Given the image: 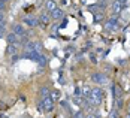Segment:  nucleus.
<instances>
[{
  "mask_svg": "<svg viewBox=\"0 0 130 118\" xmlns=\"http://www.w3.org/2000/svg\"><path fill=\"white\" fill-rule=\"evenodd\" d=\"M90 91H91V88H88L87 85H84V87L81 88V97H82V99H88V97H90Z\"/></svg>",
  "mask_w": 130,
  "mask_h": 118,
  "instance_id": "obj_14",
  "label": "nucleus"
},
{
  "mask_svg": "<svg viewBox=\"0 0 130 118\" xmlns=\"http://www.w3.org/2000/svg\"><path fill=\"white\" fill-rule=\"evenodd\" d=\"M38 111L39 112H45L43 111V105H42V100H39V103H38Z\"/></svg>",
  "mask_w": 130,
  "mask_h": 118,
  "instance_id": "obj_23",
  "label": "nucleus"
},
{
  "mask_svg": "<svg viewBox=\"0 0 130 118\" xmlns=\"http://www.w3.org/2000/svg\"><path fill=\"white\" fill-rule=\"evenodd\" d=\"M118 27H120V21H118L117 15H112L105 21V28L109 31H115V30H118Z\"/></svg>",
  "mask_w": 130,
  "mask_h": 118,
  "instance_id": "obj_2",
  "label": "nucleus"
},
{
  "mask_svg": "<svg viewBox=\"0 0 130 118\" xmlns=\"http://www.w3.org/2000/svg\"><path fill=\"white\" fill-rule=\"evenodd\" d=\"M50 15H51V20H54V21H58V20H61V18L64 16V12H63L60 8H57V9H54Z\"/></svg>",
  "mask_w": 130,
  "mask_h": 118,
  "instance_id": "obj_9",
  "label": "nucleus"
},
{
  "mask_svg": "<svg viewBox=\"0 0 130 118\" xmlns=\"http://www.w3.org/2000/svg\"><path fill=\"white\" fill-rule=\"evenodd\" d=\"M23 23H24L27 27H30V28H35V27L39 26L38 16H35V15H31V13H27V15L23 16Z\"/></svg>",
  "mask_w": 130,
  "mask_h": 118,
  "instance_id": "obj_4",
  "label": "nucleus"
},
{
  "mask_svg": "<svg viewBox=\"0 0 130 118\" xmlns=\"http://www.w3.org/2000/svg\"><path fill=\"white\" fill-rule=\"evenodd\" d=\"M127 6H124V5H121L120 2H117V0H114L112 3H111V9H112V15H120V13L123 12L124 9H126Z\"/></svg>",
  "mask_w": 130,
  "mask_h": 118,
  "instance_id": "obj_7",
  "label": "nucleus"
},
{
  "mask_svg": "<svg viewBox=\"0 0 130 118\" xmlns=\"http://www.w3.org/2000/svg\"><path fill=\"white\" fill-rule=\"evenodd\" d=\"M36 63H38V64H39L40 67H43V66H46V63H48V58H46V57H45L43 54H40L39 58L36 60Z\"/></svg>",
  "mask_w": 130,
  "mask_h": 118,
  "instance_id": "obj_15",
  "label": "nucleus"
},
{
  "mask_svg": "<svg viewBox=\"0 0 130 118\" xmlns=\"http://www.w3.org/2000/svg\"><path fill=\"white\" fill-rule=\"evenodd\" d=\"M38 20H39V26L42 27V28H46V27L50 26V21H51V15H50V12H42L39 13V16H38Z\"/></svg>",
  "mask_w": 130,
  "mask_h": 118,
  "instance_id": "obj_5",
  "label": "nucleus"
},
{
  "mask_svg": "<svg viewBox=\"0 0 130 118\" xmlns=\"http://www.w3.org/2000/svg\"><path fill=\"white\" fill-rule=\"evenodd\" d=\"M40 94H42V97L50 96V90H48V87H46V85H43V87L40 88Z\"/></svg>",
  "mask_w": 130,
  "mask_h": 118,
  "instance_id": "obj_18",
  "label": "nucleus"
},
{
  "mask_svg": "<svg viewBox=\"0 0 130 118\" xmlns=\"http://www.w3.org/2000/svg\"><path fill=\"white\" fill-rule=\"evenodd\" d=\"M50 97L55 102V100H58V99H60V93H58V91H52L51 94H50Z\"/></svg>",
  "mask_w": 130,
  "mask_h": 118,
  "instance_id": "obj_20",
  "label": "nucleus"
},
{
  "mask_svg": "<svg viewBox=\"0 0 130 118\" xmlns=\"http://www.w3.org/2000/svg\"><path fill=\"white\" fill-rule=\"evenodd\" d=\"M54 9H57V3H55L54 0H48V2L45 3V11L51 13L52 11H54Z\"/></svg>",
  "mask_w": 130,
  "mask_h": 118,
  "instance_id": "obj_13",
  "label": "nucleus"
},
{
  "mask_svg": "<svg viewBox=\"0 0 130 118\" xmlns=\"http://www.w3.org/2000/svg\"><path fill=\"white\" fill-rule=\"evenodd\" d=\"M3 2H9V0H3Z\"/></svg>",
  "mask_w": 130,
  "mask_h": 118,
  "instance_id": "obj_29",
  "label": "nucleus"
},
{
  "mask_svg": "<svg viewBox=\"0 0 130 118\" xmlns=\"http://www.w3.org/2000/svg\"><path fill=\"white\" fill-rule=\"evenodd\" d=\"M117 2H120V3L124 5V6H129V0H117Z\"/></svg>",
  "mask_w": 130,
  "mask_h": 118,
  "instance_id": "obj_24",
  "label": "nucleus"
},
{
  "mask_svg": "<svg viewBox=\"0 0 130 118\" xmlns=\"http://www.w3.org/2000/svg\"><path fill=\"white\" fill-rule=\"evenodd\" d=\"M103 97H105V93L103 90L97 85V87H94V88H91L90 91V97H88V100H90L91 103L94 106H99L102 102H103Z\"/></svg>",
  "mask_w": 130,
  "mask_h": 118,
  "instance_id": "obj_1",
  "label": "nucleus"
},
{
  "mask_svg": "<svg viewBox=\"0 0 130 118\" xmlns=\"http://www.w3.org/2000/svg\"><path fill=\"white\" fill-rule=\"evenodd\" d=\"M126 118H130V114H127V115H126Z\"/></svg>",
  "mask_w": 130,
  "mask_h": 118,
  "instance_id": "obj_27",
  "label": "nucleus"
},
{
  "mask_svg": "<svg viewBox=\"0 0 130 118\" xmlns=\"http://www.w3.org/2000/svg\"><path fill=\"white\" fill-rule=\"evenodd\" d=\"M109 118H120V114H118V109H111V112H109Z\"/></svg>",
  "mask_w": 130,
  "mask_h": 118,
  "instance_id": "obj_19",
  "label": "nucleus"
},
{
  "mask_svg": "<svg viewBox=\"0 0 130 118\" xmlns=\"http://www.w3.org/2000/svg\"><path fill=\"white\" fill-rule=\"evenodd\" d=\"M6 9V2H3V0H0V11L3 12Z\"/></svg>",
  "mask_w": 130,
  "mask_h": 118,
  "instance_id": "obj_21",
  "label": "nucleus"
},
{
  "mask_svg": "<svg viewBox=\"0 0 130 118\" xmlns=\"http://www.w3.org/2000/svg\"><path fill=\"white\" fill-rule=\"evenodd\" d=\"M93 15H94V18H93V23L94 24H97V23H100V21L105 20V11H99V12L93 13Z\"/></svg>",
  "mask_w": 130,
  "mask_h": 118,
  "instance_id": "obj_12",
  "label": "nucleus"
},
{
  "mask_svg": "<svg viewBox=\"0 0 130 118\" xmlns=\"http://www.w3.org/2000/svg\"><path fill=\"white\" fill-rule=\"evenodd\" d=\"M96 118H102V117H100V115H97V117H96Z\"/></svg>",
  "mask_w": 130,
  "mask_h": 118,
  "instance_id": "obj_28",
  "label": "nucleus"
},
{
  "mask_svg": "<svg viewBox=\"0 0 130 118\" xmlns=\"http://www.w3.org/2000/svg\"><path fill=\"white\" fill-rule=\"evenodd\" d=\"M40 53L39 51H36V49H33V51H24V54L21 55L23 58H27V60H33V61H36L38 58H39Z\"/></svg>",
  "mask_w": 130,
  "mask_h": 118,
  "instance_id": "obj_8",
  "label": "nucleus"
},
{
  "mask_svg": "<svg viewBox=\"0 0 130 118\" xmlns=\"http://www.w3.org/2000/svg\"><path fill=\"white\" fill-rule=\"evenodd\" d=\"M5 33H6V23L3 21V23H0V38H3Z\"/></svg>",
  "mask_w": 130,
  "mask_h": 118,
  "instance_id": "obj_17",
  "label": "nucleus"
},
{
  "mask_svg": "<svg viewBox=\"0 0 130 118\" xmlns=\"http://www.w3.org/2000/svg\"><path fill=\"white\" fill-rule=\"evenodd\" d=\"M126 109H127V114H130V102L127 103V106H126Z\"/></svg>",
  "mask_w": 130,
  "mask_h": 118,
  "instance_id": "obj_26",
  "label": "nucleus"
},
{
  "mask_svg": "<svg viewBox=\"0 0 130 118\" xmlns=\"http://www.w3.org/2000/svg\"><path fill=\"white\" fill-rule=\"evenodd\" d=\"M91 81L96 85H105V84H108V76L103 72H94V73H91Z\"/></svg>",
  "mask_w": 130,
  "mask_h": 118,
  "instance_id": "obj_3",
  "label": "nucleus"
},
{
  "mask_svg": "<svg viewBox=\"0 0 130 118\" xmlns=\"http://www.w3.org/2000/svg\"><path fill=\"white\" fill-rule=\"evenodd\" d=\"M15 54H18V43H8L6 55H15Z\"/></svg>",
  "mask_w": 130,
  "mask_h": 118,
  "instance_id": "obj_10",
  "label": "nucleus"
},
{
  "mask_svg": "<svg viewBox=\"0 0 130 118\" xmlns=\"http://www.w3.org/2000/svg\"><path fill=\"white\" fill-rule=\"evenodd\" d=\"M3 21H5V13L0 11V23H3Z\"/></svg>",
  "mask_w": 130,
  "mask_h": 118,
  "instance_id": "obj_25",
  "label": "nucleus"
},
{
  "mask_svg": "<svg viewBox=\"0 0 130 118\" xmlns=\"http://www.w3.org/2000/svg\"><path fill=\"white\" fill-rule=\"evenodd\" d=\"M42 105H43V111L45 112H52L54 111V100H52L50 96L42 97Z\"/></svg>",
  "mask_w": 130,
  "mask_h": 118,
  "instance_id": "obj_6",
  "label": "nucleus"
},
{
  "mask_svg": "<svg viewBox=\"0 0 130 118\" xmlns=\"http://www.w3.org/2000/svg\"><path fill=\"white\" fill-rule=\"evenodd\" d=\"M72 118H87V115H85V112L84 111H76L75 114H73V117Z\"/></svg>",
  "mask_w": 130,
  "mask_h": 118,
  "instance_id": "obj_16",
  "label": "nucleus"
},
{
  "mask_svg": "<svg viewBox=\"0 0 130 118\" xmlns=\"http://www.w3.org/2000/svg\"><path fill=\"white\" fill-rule=\"evenodd\" d=\"M90 60H91V63H94V64L97 63V57H94V54H93V53L90 54Z\"/></svg>",
  "mask_w": 130,
  "mask_h": 118,
  "instance_id": "obj_22",
  "label": "nucleus"
},
{
  "mask_svg": "<svg viewBox=\"0 0 130 118\" xmlns=\"http://www.w3.org/2000/svg\"><path fill=\"white\" fill-rule=\"evenodd\" d=\"M18 40H20V36H17L13 31H11V33L6 35V42H8V43H18Z\"/></svg>",
  "mask_w": 130,
  "mask_h": 118,
  "instance_id": "obj_11",
  "label": "nucleus"
}]
</instances>
